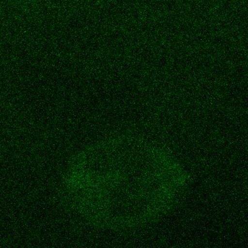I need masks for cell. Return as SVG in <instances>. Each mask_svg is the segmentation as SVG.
<instances>
[{
	"label": "cell",
	"mask_w": 248,
	"mask_h": 248,
	"mask_svg": "<svg viewBox=\"0 0 248 248\" xmlns=\"http://www.w3.org/2000/svg\"><path fill=\"white\" fill-rule=\"evenodd\" d=\"M66 182L84 217L102 227L125 230L164 214L179 196L185 177L166 149L141 137L122 135L82 150Z\"/></svg>",
	"instance_id": "6da1fadb"
}]
</instances>
